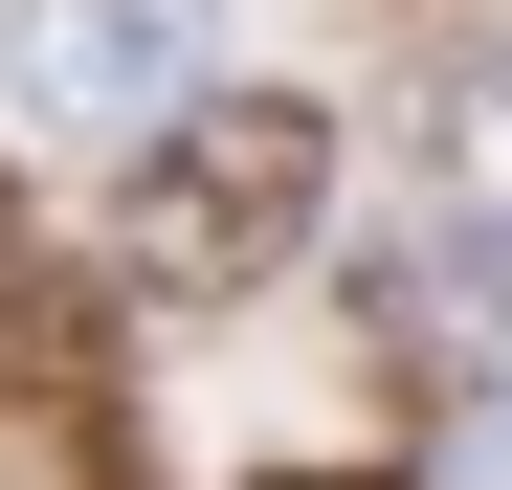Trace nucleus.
<instances>
[{"label": "nucleus", "mask_w": 512, "mask_h": 490, "mask_svg": "<svg viewBox=\"0 0 512 490\" xmlns=\"http://www.w3.org/2000/svg\"><path fill=\"white\" fill-rule=\"evenodd\" d=\"M312 223H334V112H290V90H201V112L112 179V268L179 290V312H223V290H268Z\"/></svg>", "instance_id": "1"}, {"label": "nucleus", "mask_w": 512, "mask_h": 490, "mask_svg": "<svg viewBox=\"0 0 512 490\" xmlns=\"http://www.w3.org/2000/svg\"><path fill=\"white\" fill-rule=\"evenodd\" d=\"M401 201H423V335H512V23H468L401 90Z\"/></svg>", "instance_id": "2"}, {"label": "nucleus", "mask_w": 512, "mask_h": 490, "mask_svg": "<svg viewBox=\"0 0 512 490\" xmlns=\"http://www.w3.org/2000/svg\"><path fill=\"white\" fill-rule=\"evenodd\" d=\"M179 67H201V0H0V90L45 134H179Z\"/></svg>", "instance_id": "3"}, {"label": "nucleus", "mask_w": 512, "mask_h": 490, "mask_svg": "<svg viewBox=\"0 0 512 490\" xmlns=\"http://www.w3.org/2000/svg\"><path fill=\"white\" fill-rule=\"evenodd\" d=\"M446 490H512V379H490V424H468V468H446Z\"/></svg>", "instance_id": "4"}]
</instances>
